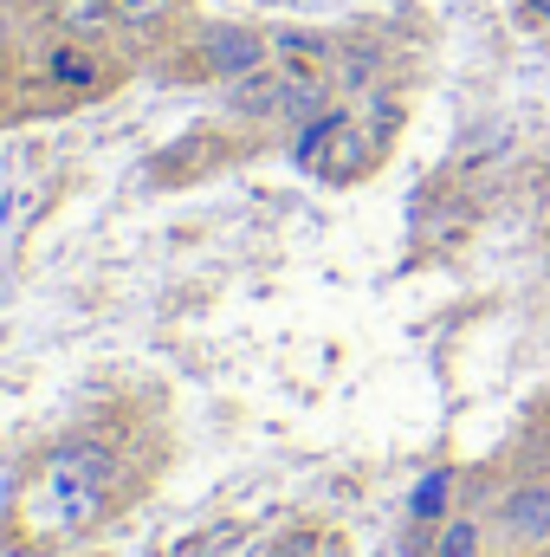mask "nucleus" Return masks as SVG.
<instances>
[{
  "mask_svg": "<svg viewBox=\"0 0 550 557\" xmlns=\"http://www.w3.org/2000/svg\"><path fill=\"white\" fill-rule=\"evenodd\" d=\"M499 545L512 552H550V480L525 473L499 493Z\"/></svg>",
  "mask_w": 550,
  "mask_h": 557,
  "instance_id": "nucleus-1",
  "label": "nucleus"
},
{
  "mask_svg": "<svg viewBox=\"0 0 550 557\" xmlns=\"http://www.w3.org/2000/svg\"><path fill=\"white\" fill-rule=\"evenodd\" d=\"M208 59H214V72L247 78V72H260V65H266V39H260V33L227 26V33H214V39H208Z\"/></svg>",
  "mask_w": 550,
  "mask_h": 557,
  "instance_id": "nucleus-2",
  "label": "nucleus"
},
{
  "mask_svg": "<svg viewBox=\"0 0 550 557\" xmlns=\"http://www.w3.org/2000/svg\"><path fill=\"white\" fill-rule=\"evenodd\" d=\"M278 98H285V78H273V72H247V78H234V104L240 111H278Z\"/></svg>",
  "mask_w": 550,
  "mask_h": 557,
  "instance_id": "nucleus-3",
  "label": "nucleus"
},
{
  "mask_svg": "<svg viewBox=\"0 0 550 557\" xmlns=\"http://www.w3.org/2000/svg\"><path fill=\"white\" fill-rule=\"evenodd\" d=\"M479 545H486V525L479 519H447L440 539H434V557H479Z\"/></svg>",
  "mask_w": 550,
  "mask_h": 557,
  "instance_id": "nucleus-4",
  "label": "nucleus"
},
{
  "mask_svg": "<svg viewBox=\"0 0 550 557\" xmlns=\"http://www.w3.org/2000/svg\"><path fill=\"white\" fill-rule=\"evenodd\" d=\"M447 493H453V473H447V467H440V473H427V480L414 486V519H421V525H434V519L447 512Z\"/></svg>",
  "mask_w": 550,
  "mask_h": 557,
  "instance_id": "nucleus-5",
  "label": "nucleus"
},
{
  "mask_svg": "<svg viewBox=\"0 0 550 557\" xmlns=\"http://www.w3.org/2000/svg\"><path fill=\"white\" fill-rule=\"evenodd\" d=\"M370 78H376V52H350L343 59V91H363Z\"/></svg>",
  "mask_w": 550,
  "mask_h": 557,
  "instance_id": "nucleus-6",
  "label": "nucleus"
},
{
  "mask_svg": "<svg viewBox=\"0 0 550 557\" xmlns=\"http://www.w3.org/2000/svg\"><path fill=\"white\" fill-rule=\"evenodd\" d=\"M104 7H111V0H59V13H65L72 26H78V20H98Z\"/></svg>",
  "mask_w": 550,
  "mask_h": 557,
  "instance_id": "nucleus-7",
  "label": "nucleus"
},
{
  "mask_svg": "<svg viewBox=\"0 0 550 557\" xmlns=\"http://www.w3.org/2000/svg\"><path fill=\"white\" fill-rule=\"evenodd\" d=\"M111 13H124V20H137V13H162V0H111Z\"/></svg>",
  "mask_w": 550,
  "mask_h": 557,
  "instance_id": "nucleus-8",
  "label": "nucleus"
},
{
  "mask_svg": "<svg viewBox=\"0 0 550 557\" xmlns=\"http://www.w3.org/2000/svg\"><path fill=\"white\" fill-rule=\"evenodd\" d=\"M59 78H72V85H91V72H85L78 59H59Z\"/></svg>",
  "mask_w": 550,
  "mask_h": 557,
  "instance_id": "nucleus-9",
  "label": "nucleus"
}]
</instances>
